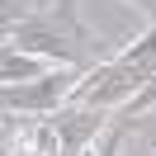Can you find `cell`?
Returning a JSON list of instances; mask_svg holds the SVG:
<instances>
[{"instance_id":"6da1fadb","label":"cell","mask_w":156,"mask_h":156,"mask_svg":"<svg viewBox=\"0 0 156 156\" xmlns=\"http://www.w3.org/2000/svg\"><path fill=\"white\" fill-rule=\"evenodd\" d=\"M156 80V19L147 24V33L137 43H128L118 57L99 62L85 71L76 90V104H95V109H123L133 95H142Z\"/></svg>"},{"instance_id":"7a4b0ae2","label":"cell","mask_w":156,"mask_h":156,"mask_svg":"<svg viewBox=\"0 0 156 156\" xmlns=\"http://www.w3.org/2000/svg\"><path fill=\"white\" fill-rule=\"evenodd\" d=\"M85 80V66H52L43 80H29V85H5L0 99L10 114H57L62 104H71Z\"/></svg>"},{"instance_id":"277c9868","label":"cell","mask_w":156,"mask_h":156,"mask_svg":"<svg viewBox=\"0 0 156 156\" xmlns=\"http://www.w3.org/2000/svg\"><path fill=\"white\" fill-rule=\"evenodd\" d=\"M109 109H95V104H62L57 114H48V128L57 133V142H62V156H85L90 147L99 142V137L109 133Z\"/></svg>"},{"instance_id":"3957f363","label":"cell","mask_w":156,"mask_h":156,"mask_svg":"<svg viewBox=\"0 0 156 156\" xmlns=\"http://www.w3.org/2000/svg\"><path fill=\"white\" fill-rule=\"evenodd\" d=\"M5 48L48 57L52 66H85V52H80L76 43H66V33H62L52 19H19V24H10V43H5Z\"/></svg>"},{"instance_id":"8992f818","label":"cell","mask_w":156,"mask_h":156,"mask_svg":"<svg viewBox=\"0 0 156 156\" xmlns=\"http://www.w3.org/2000/svg\"><path fill=\"white\" fill-rule=\"evenodd\" d=\"M128 128H133V118H128V114H114V123H109V133L99 137V142L90 147L85 156H114V151H118V142H123V133H128Z\"/></svg>"},{"instance_id":"52a82bcc","label":"cell","mask_w":156,"mask_h":156,"mask_svg":"<svg viewBox=\"0 0 156 156\" xmlns=\"http://www.w3.org/2000/svg\"><path fill=\"white\" fill-rule=\"evenodd\" d=\"M133 5H142V10H147V19H156V0H133Z\"/></svg>"},{"instance_id":"5b68a950","label":"cell","mask_w":156,"mask_h":156,"mask_svg":"<svg viewBox=\"0 0 156 156\" xmlns=\"http://www.w3.org/2000/svg\"><path fill=\"white\" fill-rule=\"evenodd\" d=\"M0 76H5V85H29V80H43V76H48V57H33V52L5 48V57H0Z\"/></svg>"}]
</instances>
